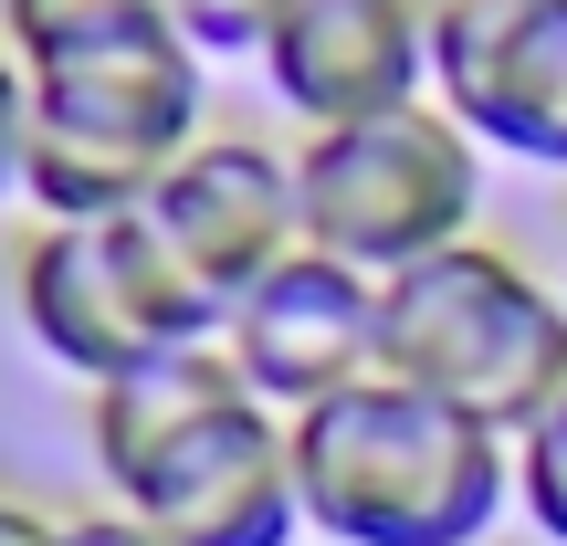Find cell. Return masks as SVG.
<instances>
[{"instance_id": "6da1fadb", "label": "cell", "mask_w": 567, "mask_h": 546, "mask_svg": "<svg viewBox=\"0 0 567 546\" xmlns=\"http://www.w3.org/2000/svg\"><path fill=\"white\" fill-rule=\"evenodd\" d=\"M95 473L158 546H295V421L243 389V368L210 347L147 358L126 379L84 389Z\"/></svg>"}, {"instance_id": "7a4b0ae2", "label": "cell", "mask_w": 567, "mask_h": 546, "mask_svg": "<svg viewBox=\"0 0 567 546\" xmlns=\"http://www.w3.org/2000/svg\"><path fill=\"white\" fill-rule=\"evenodd\" d=\"M295 505L337 546H484L515 505V442L400 379L295 410Z\"/></svg>"}, {"instance_id": "3957f363", "label": "cell", "mask_w": 567, "mask_h": 546, "mask_svg": "<svg viewBox=\"0 0 567 546\" xmlns=\"http://www.w3.org/2000/svg\"><path fill=\"white\" fill-rule=\"evenodd\" d=\"M200 42L179 21H116L63 53H32V147H21V200L42 222H105L137 210L168 168L200 147Z\"/></svg>"}, {"instance_id": "277c9868", "label": "cell", "mask_w": 567, "mask_h": 546, "mask_svg": "<svg viewBox=\"0 0 567 546\" xmlns=\"http://www.w3.org/2000/svg\"><path fill=\"white\" fill-rule=\"evenodd\" d=\"M379 379L431 389L484 431L526 442L567 400V295L494 243H452L379 284Z\"/></svg>"}, {"instance_id": "5b68a950", "label": "cell", "mask_w": 567, "mask_h": 546, "mask_svg": "<svg viewBox=\"0 0 567 546\" xmlns=\"http://www.w3.org/2000/svg\"><path fill=\"white\" fill-rule=\"evenodd\" d=\"M295 210H305V253L389 284L431 253L473 243L484 147H473L463 116H442V95L368 116V126H316L295 147Z\"/></svg>"}, {"instance_id": "8992f818", "label": "cell", "mask_w": 567, "mask_h": 546, "mask_svg": "<svg viewBox=\"0 0 567 546\" xmlns=\"http://www.w3.org/2000/svg\"><path fill=\"white\" fill-rule=\"evenodd\" d=\"M21 326L53 368H74L84 389L126 379L147 358H179V347L221 337V305L200 295L168 243L147 231V210H105V222H42L21 243Z\"/></svg>"}, {"instance_id": "52a82bcc", "label": "cell", "mask_w": 567, "mask_h": 546, "mask_svg": "<svg viewBox=\"0 0 567 546\" xmlns=\"http://www.w3.org/2000/svg\"><path fill=\"white\" fill-rule=\"evenodd\" d=\"M137 210H147V231L168 243V264L200 284L221 316L284 264V253H305L295 158H284V147H264V137H200Z\"/></svg>"}, {"instance_id": "ba28073f", "label": "cell", "mask_w": 567, "mask_h": 546, "mask_svg": "<svg viewBox=\"0 0 567 546\" xmlns=\"http://www.w3.org/2000/svg\"><path fill=\"white\" fill-rule=\"evenodd\" d=\"M221 358L243 368V389L264 410L295 421V410L379 379V284L326 264V253H284V264L221 316Z\"/></svg>"}, {"instance_id": "9c48e42d", "label": "cell", "mask_w": 567, "mask_h": 546, "mask_svg": "<svg viewBox=\"0 0 567 546\" xmlns=\"http://www.w3.org/2000/svg\"><path fill=\"white\" fill-rule=\"evenodd\" d=\"M264 84L284 116H305V137L421 105L431 95L421 0H284V21L264 32Z\"/></svg>"}, {"instance_id": "30bf717a", "label": "cell", "mask_w": 567, "mask_h": 546, "mask_svg": "<svg viewBox=\"0 0 567 546\" xmlns=\"http://www.w3.org/2000/svg\"><path fill=\"white\" fill-rule=\"evenodd\" d=\"M431 95H442V116L473 126V147H505L526 168H567V0L515 21L473 63H452Z\"/></svg>"}, {"instance_id": "8fae6325", "label": "cell", "mask_w": 567, "mask_h": 546, "mask_svg": "<svg viewBox=\"0 0 567 546\" xmlns=\"http://www.w3.org/2000/svg\"><path fill=\"white\" fill-rule=\"evenodd\" d=\"M158 11L168 0H0V42L32 63V53H63L84 32H116V21H158Z\"/></svg>"}, {"instance_id": "7c38bea8", "label": "cell", "mask_w": 567, "mask_h": 546, "mask_svg": "<svg viewBox=\"0 0 567 546\" xmlns=\"http://www.w3.org/2000/svg\"><path fill=\"white\" fill-rule=\"evenodd\" d=\"M547 0H421V42H431V84L452 74V63H473L484 42H505L515 21H536Z\"/></svg>"}, {"instance_id": "4fadbf2b", "label": "cell", "mask_w": 567, "mask_h": 546, "mask_svg": "<svg viewBox=\"0 0 567 546\" xmlns=\"http://www.w3.org/2000/svg\"><path fill=\"white\" fill-rule=\"evenodd\" d=\"M515 505H526V526L547 546H567V400L515 442Z\"/></svg>"}, {"instance_id": "5bb4252c", "label": "cell", "mask_w": 567, "mask_h": 546, "mask_svg": "<svg viewBox=\"0 0 567 546\" xmlns=\"http://www.w3.org/2000/svg\"><path fill=\"white\" fill-rule=\"evenodd\" d=\"M168 21H179L200 53H264V32L284 21V0H168Z\"/></svg>"}, {"instance_id": "9a60e30c", "label": "cell", "mask_w": 567, "mask_h": 546, "mask_svg": "<svg viewBox=\"0 0 567 546\" xmlns=\"http://www.w3.org/2000/svg\"><path fill=\"white\" fill-rule=\"evenodd\" d=\"M21 147H32V74L0 42V200H21Z\"/></svg>"}, {"instance_id": "2e32d148", "label": "cell", "mask_w": 567, "mask_h": 546, "mask_svg": "<svg viewBox=\"0 0 567 546\" xmlns=\"http://www.w3.org/2000/svg\"><path fill=\"white\" fill-rule=\"evenodd\" d=\"M53 546H158V536H147L126 505H105V515H63V526H53Z\"/></svg>"}, {"instance_id": "e0dca14e", "label": "cell", "mask_w": 567, "mask_h": 546, "mask_svg": "<svg viewBox=\"0 0 567 546\" xmlns=\"http://www.w3.org/2000/svg\"><path fill=\"white\" fill-rule=\"evenodd\" d=\"M0 546H53V515H42V505H11V494H0Z\"/></svg>"}]
</instances>
